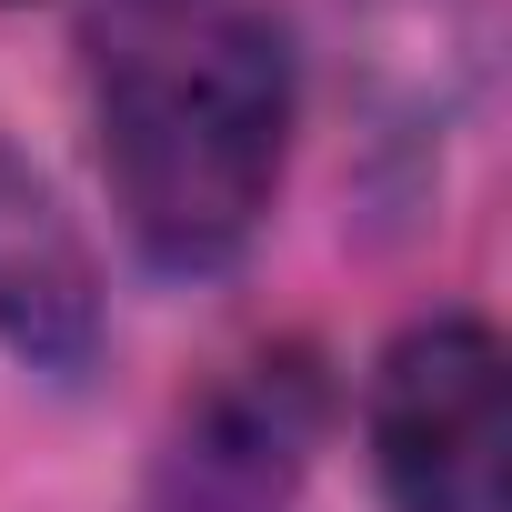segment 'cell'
I'll return each mask as SVG.
<instances>
[{"mask_svg":"<svg viewBox=\"0 0 512 512\" xmlns=\"http://www.w3.org/2000/svg\"><path fill=\"white\" fill-rule=\"evenodd\" d=\"M372 472L392 512H512V362L492 322H412L372 372Z\"/></svg>","mask_w":512,"mask_h":512,"instance_id":"7a4b0ae2","label":"cell"},{"mask_svg":"<svg viewBox=\"0 0 512 512\" xmlns=\"http://www.w3.org/2000/svg\"><path fill=\"white\" fill-rule=\"evenodd\" d=\"M0 332L41 362L91 352V272H81L71 231L51 221V201L21 181H0Z\"/></svg>","mask_w":512,"mask_h":512,"instance_id":"3957f363","label":"cell"},{"mask_svg":"<svg viewBox=\"0 0 512 512\" xmlns=\"http://www.w3.org/2000/svg\"><path fill=\"white\" fill-rule=\"evenodd\" d=\"M292 141V61L251 11H151L101 81V161L151 262L211 272L262 231Z\"/></svg>","mask_w":512,"mask_h":512,"instance_id":"6da1fadb","label":"cell"},{"mask_svg":"<svg viewBox=\"0 0 512 512\" xmlns=\"http://www.w3.org/2000/svg\"><path fill=\"white\" fill-rule=\"evenodd\" d=\"M181 462H191V512H272L302 462V382L272 372V382L211 402L201 432L181 442Z\"/></svg>","mask_w":512,"mask_h":512,"instance_id":"277c9868","label":"cell"}]
</instances>
